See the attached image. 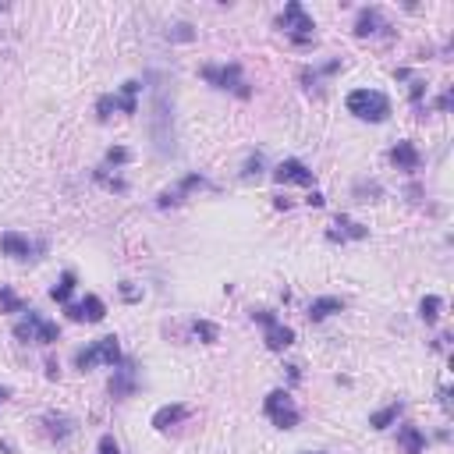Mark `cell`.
Wrapping results in <instances>:
<instances>
[{
	"label": "cell",
	"instance_id": "obj_1",
	"mask_svg": "<svg viewBox=\"0 0 454 454\" xmlns=\"http://www.w3.org/2000/svg\"><path fill=\"white\" fill-rule=\"evenodd\" d=\"M153 142H156L160 156L174 153V110H170V100L163 89H156V96H153Z\"/></svg>",
	"mask_w": 454,
	"mask_h": 454
},
{
	"label": "cell",
	"instance_id": "obj_2",
	"mask_svg": "<svg viewBox=\"0 0 454 454\" xmlns=\"http://www.w3.org/2000/svg\"><path fill=\"white\" fill-rule=\"evenodd\" d=\"M348 110L355 117H362V121H383L390 114V100L383 93H376V89H355L348 96Z\"/></svg>",
	"mask_w": 454,
	"mask_h": 454
},
{
	"label": "cell",
	"instance_id": "obj_3",
	"mask_svg": "<svg viewBox=\"0 0 454 454\" xmlns=\"http://www.w3.org/2000/svg\"><path fill=\"white\" fill-rule=\"evenodd\" d=\"M78 369H93V366H121V348H117V337H100L93 341L86 351L75 355Z\"/></svg>",
	"mask_w": 454,
	"mask_h": 454
},
{
	"label": "cell",
	"instance_id": "obj_4",
	"mask_svg": "<svg viewBox=\"0 0 454 454\" xmlns=\"http://www.w3.org/2000/svg\"><path fill=\"white\" fill-rule=\"evenodd\" d=\"M263 412H267V419H270L274 426H281V429L298 426V408H295V401H291V394H288V390H274V394H267Z\"/></svg>",
	"mask_w": 454,
	"mask_h": 454
},
{
	"label": "cell",
	"instance_id": "obj_5",
	"mask_svg": "<svg viewBox=\"0 0 454 454\" xmlns=\"http://www.w3.org/2000/svg\"><path fill=\"white\" fill-rule=\"evenodd\" d=\"M277 25H281L295 43H309V40H313V29H316V25H313V18L305 15V8L298 4V0H291V4L284 8V15L277 18Z\"/></svg>",
	"mask_w": 454,
	"mask_h": 454
},
{
	"label": "cell",
	"instance_id": "obj_6",
	"mask_svg": "<svg viewBox=\"0 0 454 454\" xmlns=\"http://www.w3.org/2000/svg\"><path fill=\"white\" fill-rule=\"evenodd\" d=\"M15 337L18 341H36V344H54L57 341V323L43 320L40 313H29L22 323H15Z\"/></svg>",
	"mask_w": 454,
	"mask_h": 454
},
{
	"label": "cell",
	"instance_id": "obj_7",
	"mask_svg": "<svg viewBox=\"0 0 454 454\" xmlns=\"http://www.w3.org/2000/svg\"><path fill=\"white\" fill-rule=\"evenodd\" d=\"M252 320H260L267 327V348L270 351H284V348L295 344V330L284 327V323H277V316L270 309H252Z\"/></svg>",
	"mask_w": 454,
	"mask_h": 454
},
{
	"label": "cell",
	"instance_id": "obj_8",
	"mask_svg": "<svg viewBox=\"0 0 454 454\" xmlns=\"http://www.w3.org/2000/svg\"><path fill=\"white\" fill-rule=\"evenodd\" d=\"M202 78L213 82L216 89H235L238 96H249L245 82H242V68L238 64H227V68H202Z\"/></svg>",
	"mask_w": 454,
	"mask_h": 454
},
{
	"label": "cell",
	"instance_id": "obj_9",
	"mask_svg": "<svg viewBox=\"0 0 454 454\" xmlns=\"http://www.w3.org/2000/svg\"><path fill=\"white\" fill-rule=\"evenodd\" d=\"M68 316L71 320H86V323H100L103 316H107V305H103V298H96V295H86L78 305H68Z\"/></svg>",
	"mask_w": 454,
	"mask_h": 454
},
{
	"label": "cell",
	"instance_id": "obj_10",
	"mask_svg": "<svg viewBox=\"0 0 454 454\" xmlns=\"http://www.w3.org/2000/svg\"><path fill=\"white\" fill-rule=\"evenodd\" d=\"M274 177H277L281 185H284V181H295V185H313V170H309L302 160H284V163H277Z\"/></svg>",
	"mask_w": 454,
	"mask_h": 454
},
{
	"label": "cell",
	"instance_id": "obj_11",
	"mask_svg": "<svg viewBox=\"0 0 454 454\" xmlns=\"http://www.w3.org/2000/svg\"><path fill=\"white\" fill-rule=\"evenodd\" d=\"M390 160H394L397 170H415V167H419V149H415L412 142H397V146L390 149Z\"/></svg>",
	"mask_w": 454,
	"mask_h": 454
},
{
	"label": "cell",
	"instance_id": "obj_12",
	"mask_svg": "<svg viewBox=\"0 0 454 454\" xmlns=\"http://www.w3.org/2000/svg\"><path fill=\"white\" fill-rule=\"evenodd\" d=\"M188 419V408L185 404H167V408H160L156 415H153V426L156 429H170V426H177V422H185Z\"/></svg>",
	"mask_w": 454,
	"mask_h": 454
},
{
	"label": "cell",
	"instance_id": "obj_13",
	"mask_svg": "<svg viewBox=\"0 0 454 454\" xmlns=\"http://www.w3.org/2000/svg\"><path fill=\"white\" fill-rule=\"evenodd\" d=\"M0 249H4L8 256H18V260H29V256H33V245H29V238H22V235H15V231L0 235Z\"/></svg>",
	"mask_w": 454,
	"mask_h": 454
},
{
	"label": "cell",
	"instance_id": "obj_14",
	"mask_svg": "<svg viewBox=\"0 0 454 454\" xmlns=\"http://www.w3.org/2000/svg\"><path fill=\"white\" fill-rule=\"evenodd\" d=\"M341 309H344V302L334 298V295H327V298H316V302L309 305V320H327V316H334V313H341Z\"/></svg>",
	"mask_w": 454,
	"mask_h": 454
},
{
	"label": "cell",
	"instance_id": "obj_15",
	"mask_svg": "<svg viewBox=\"0 0 454 454\" xmlns=\"http://www.w3.org/2000/svg\"><path fill=\"white\" fill-rule=\"evenodd\" d=\"M397 443L404 447V454H422V447H426V436H422L415 426H404V429L397 433Z\"/></svg>",
	"mask_w": 454,
	"mask_h": 454
},
{
	"label": "cell",
	"instance_id": "obj_16",
	"mask_svg": "<svg viewBox=\"0 0 454 454\" xmlns=\"http://www.w3.org/2000/svg\"><path fill=\"white\" fill-rule=\"evenodd\" d=\"M132 390H135V373L124 366V369H117V376L110 380V394H114V397H128Z\"/></svg>",
	"mask_w": 454,
	"mask_h": 454
},
{
	"label": "cell",
	"instance_id": "obj_17",
	"mask_svg": "<svg viewBox=\"0 0 454 454\" xmlns=\"http://www.w3.org/2000/svg\"><path fill=\"white\" fill-rule=\"evenodd\" d=\"M337 227H341V231H330L334 242H337V238H341V242H344V238H366V227H362V223H351L348 216H337Z\"/></svg>",
	"mask_w": 454,
	"mask_h": 454
},
{
	"label": "cell",
	"instance_id": "obj_18",
	"mask_svg": "<svg viewBox=\"0 0 454 454\" xmlns=\"http://www.w3.org/2000/svg\"><path fill=\"white\" fill-rule=\"evenodd\" d=\"M376 29H380V11H376V8L362 11V15H359V22H355V33H359V36H373Z\"/></svg>",
	"mask_w": 454,
	"mask_h": 454
},
{
	"label": "cell",
	"instance_id": "obj_19",
	"mask_svg": "<svg viewBox=\"0 0 454 454\" xmlns=\"http://www.w3.org/2000/svg\"><path fill=\"white\" fill-rule=\"evenodd\" d=\"M71 291H75V274H71V270H64V274H61V281L54 284L50 298H54V302H68V298H71Z\"/></svg>",
	"mask_w": 454,
	"mask_h": 454
},
{
	"label": "cell",
	"instance_id": "obj_20",
	"mask_svg": "<svg viewBox=\"0 0 454 454\" xmlns=\"http://www.w3.org/2000/svg\"><path fill=\"white\" fill-rule=\"evenodd\" d=\"M142 86L139 82H124V96L117 100V110H124V114H135L139 107H135V93H139Z\"/></svg>",
	"mask_w": 454,
	"mask_h": 454
},
{
	"label": "cell",
	"instance_id": "obj_21",
	"mask_svg": "<svg viewBox=\"0 0 454 454\" xmlns=\"http://www.w3.org/2000/svg\"><path fill=\"white\" fill-rule=\"evenodd\" d=\"M397 415H401V404L394 401V404H387L383 412H376V415L369 419V426H376V429H383V426H390V422H394Z\"/></svg>",
	"mask_w": 454,
	"mask_h": 454
},
{
	"label": "cell",
	"instance_id": "obj_22",
	"mask_svg": "<svg viewBox=\"0 0 454 454\" xmlns=\"http://www.w3.org/2000/svg\"><path fill=\"white\" fill-rule=\"evenodd\" d=\"M440 305H443V302H440L436 295H426V298H422V305H419V316H422L426 323H433V320L440 316Z\"/></svg>",
	"mask_w": 454,
	"mask_h": 454
},
{
	"label": "cell",
	"instance_id": "obj_23",
	"mask_svg": "<svg viewBox=\"0 0 454 454\" xmlns=\"http://www.w3.org/2000/svg\"><path fill=\"white\" fill-rule=\"evenodd\" d=\"M192 334H195L199 341H206V344H213V341L220 337V330H216L213 323H206V320H195V323H192Z\"/></svg>",
	"mask_w": 454,
	"mask_h": 454
},
{
	"label": "cell",
	"instance_id": "obj_24",
	"mask_svg": "<svg viewBox=\"0 0 454 454\" xmlns=\"http://www.w3.org/2000/svg\"><path fill=\"white\" fill-rule=\"evenodd\" d=\"M0 309L4 313H18L22 309V302H18V295L11 288H0Z\"/></svg>",
	"mask_w": 454,
	"mask_h": 454
},
{
	"label": "cell",
	"instance_id": "obj_25",
	"mask_svg": "<svg viewBox=\"0 0 454 454\" xmlns=\"http://www.w3.org/2000/svg\"><path fill=\"white\" fill-rule=\"evenodd\" d=\"M132 160V153L124 149V146H114V149H107V163L110 167H121V163H128Z\"/></svg>",
	"mask_w": 454,
	"mask_h": 454
},
{
	"label": "cell",
	"instance_id": "obj_26",
	"mask_svg": "<svg viewBox=\"0 0 454 454\" xmlns=\"http://www.w3.org/2000/svg\"><path fill=\"white\" fill-rule=\"evenodd\" d=\"M96 110H100V117H110V110H117V96H100Z\"/></svg>",
	"mask_w": 454,
	"mask_h": 454
},
{
	"label": "cell",
	"instance_id": "obj_27",
	"mask_svg": "<svg viewBox=\"0 0 454 454\" xmlns=\"http://www.w3.org/2000/svg\"><path fill=\"white\" fill-rule=\"evenodd\" d=\"M260 174H263V156L256 153V156L245 163V177H260Z\"/></svg>",
	"mask_w": 454,
	"mask_h": 454
},
{
	"label": "cell",
	"instance_id": "obj_28",
	"mask_svg": "<svg viewBox=\"0 0 454 454\" xmlns=\"http://www.w3.org/2000/svg\"><path fill=\"white\" fill-rule=\"evenodd\" d=\"M100 454H121L117 440H114V436H100Z\"/></svg>",
	"mask_w": 454,
	"mask_h": 454
},
{
	"label": "cell",
	"instance_id": "obj_29",
	"mask_svg": "<svg viewBox=\"0 0 454 454\" xmlns=\"http://www.w3.org/2000/svg\"><path fill=\"white\" fill-rule=\"evenodd\" d=\"M167 36H170V40H192V25H185V22H181V25H174Z\"/></svg>",
	"mask_w": 454,
	"mask_h": 454
},
{
	"label": "cell",
	"instance_id": "obj_30",
	"mask_svg": "<svg viewBox=\"0 0 454 454\" xmlns=\"http://www.w3.org/2000/svg\"><path fill=\"white\" fill-rule=\"evenodd\" d=\"M121 295H124V298H128V302H135V298H139V291H135V288H132V284H121Z\"/></svg>",
	"mask_w": 454,
	"mask_h": 454
}]
</instances>
